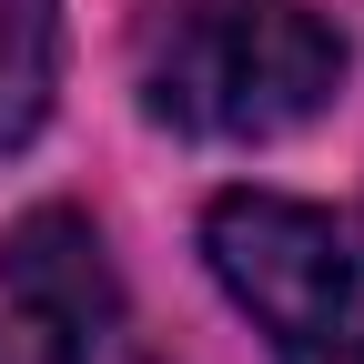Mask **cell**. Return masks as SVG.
Returning a JSON list of instances; mask_svg holds the SVG:
<instances>
[{"label":"cell","instance_id":"cell-1","mask_svg":"<svg viewBox=\"0 0 364 364\" xmlns=\"http://www.w3.org/2000/svg\"><path fill=\"white\" fill-rule=\"evenodd\" d=\"M354 51L314 0H172L132 41V91L182 142H284L334 112Z\"/></svg>","mask_w":364,"mask_h":364},{"label":"cell","instance_id":"cell-2","mask_svg":"<svg viewBox=\"0 0 364 364\" xmlns=\"http://www.w3.org/2000/svg\"><path fill=\"white\" fill-rule=\"evenodd\" d=\"M203 263L273 344V364H364V253L324 203L223 193L203 213Z\"/></svg>","mask_w":364,"mask_h":364},{"label":"cell","instance_id":"cell-3","mask_svg":"<svg viewBox=\"0 0 364 364\" xmlns=\"http://www.w3.org/2000/svg\"><path fill=\"white\" fill-rule=\"evenodd\" d=\"M0 304H11V334L31 364H142L122 273H112L102 233H91V213H71V203H41L11 223Z\"/></svg>","mask_w":364,"mask_h":364},{"label":"cell","instance_id":"cell-4","mask_svg":"<svg viewBox=\"0 0 364 364\" xmlns=\"http://www.w3.org/2000/svg\"><path fill=\"white\" fill-rule=\"evenodd\" d=\"M61 91V0H0V162H11Z\"/></svg>","mask_w":364,"mask_h":364}]
</instances>
